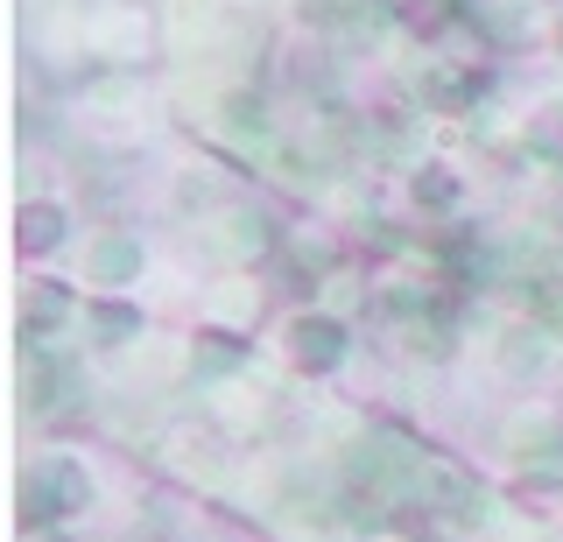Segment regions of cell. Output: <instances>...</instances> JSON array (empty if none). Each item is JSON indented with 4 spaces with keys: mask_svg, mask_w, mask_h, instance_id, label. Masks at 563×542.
Returning <instances> with one entry per match:
<instances>
[{
    "mask_svg": "<svg viewBox=\"0 0 563 542\" xmlns=\"http://www.w3.org/2000/svg\"><path fill=\"white\" fill-rule=\"evenodd\" d=\"M22 500H29L22 507L29 521H49V515H70V507L92 500V479H85L78 458H43V465L22 472Z\"/></svg>",
    "mask_w": 563,
    "mask_h": 542,
    "instance_id": "1",
    "label": "cell"
},
{
    "mask_svg": "<svg viewBox=\"0 0 563 542\" xmlns=\"http://www.w3.org/2000/svg\"><path fill=\"white\" fill-rule=\"evenodd\" d=\"M507 444H515L521 479H536V486H556L563 479V423H556V416H515Z\"/></svg>",
    "mask_w": 563,
    "mask_h": 542,
    "instance_id": "2",
    "label": "cell"
},
{
    "mask_svg": "<svg viewBox=\"0 0 563 542\" xmlns=\"http://www.w3.org/2000/svg\"><path fill=\"white\" fill-rule=\"evenodd\" d=\"M282 353L303 366V374H331V366L345 360V324L324 318V310H310V318H296L282 331Z\"/></svg>",
    "mask_w": 563,
    "mask_h": 542,
    "instance_id": "3",
    "label": "cell"
},
{
    "mask_svg": "<svg viewBox=\"0 0 563 542\" xmlns=\"http://www.w3.org/2000/svg\"><path fill=\"white\" fill-rule=\"evenodd\" d=\"M29 416H49V409H70L78 401V366L43 353V345H29Z\"/></svg>",
    "mask_w": 563,
    "mask_h": 542,
    "instance_id": "4",
    "label": "cell"
},
{
    "mask_svg": "<svg viewBox=\"0 0 563 542\" xmlns=\"http://www.w3.org/2000/svg\"><path fill=\"white\" fill-rule=\"evenodd\" d=\"M219 134H225L233 148H254V155H275V148H282V142H275V120H268V107H261L254 92H233V99H225Z\"/></svg>",
    "mask_w": 563,
    "mask_h": 542,
    "instance_id": "5",
    "label": "cell"
},
{
    "mask_svg": "<svg viewBox=\"0 0 563 542\" xmlns=\"http://www.w3.org/2000/svg\"><path fill=\"white\" fill-rule=\"evenodd\" d=\"M472 92H479V85H472L465 71H457L451 57H437V64H422V71H416V107L465 113V107H472Z\"/></svg>",
    "mask_w": 563,
    "mask_h": 542,
    "instance_id": "6",
    "label": "cell"
},
{
    "mask_svg": "<svg viewBox=\"0 0 563 542\" xmlns=\"http://www.w3.org/2000/svg\"><path fill=\"white\" fill-rule=\"evenodd\" d=\"M141 261H148V254H141L134 233H99L92 240V283L99 289H128L134 275H141Z\"/></svg>",
    "mask_w": 563,
    "mask_h": 542,
    "instance_id": "7",
    "label": "cell"
},
{
    "mask_svg": "<svg viewBox=\"0 0 563 542\" xmlns=\"http://www.w3.org/2000/svg\"><path fill=\"white\" fill-rule=\"evenodd\" d=\"M134 324H141V318H134L128 303H99V310H92V339H99V345H128Z\"/></svg>",
    "mask_w": 563,
    "mask_h": 542,
    "instance_id": "8",
    "label": "cell"
},
{
    "mask_svg": "<svg viewBox=\"0 0 563 542\" xmlns=\"http://www.w3.org/2000/svg\"><path fill=\"white\" fill-rule=\"evenodd\" d=\"M22 219H29V225H22V247H29V254H43L49 240H64V212H43V204H29Z\"/></svg>",
    "mask_w": 563,
    "mask_h": 542,
    "instance_id": "9",
    "label": "cell"
},
{
    "mask_svg": "<svg viewBox=\"0 0 563 542\" xmlns=\"http://www.w3.org/2000/svg\"><path fill=\"white\" fill-rule=\"evenodd\" d=\"M240 360H246L240 345H219V339L198 345V374H240Z\"/></svg>",
    "mask_w": 563,
    "mask_h": 542,
    "instance_id": "10",
    "label": "cell"
},
{
    "mask_svg": "<svg viewBox=\"0 0 563 542\" xmlns=\"http://www.w3.org/2000/svg\"><path fill=\"white\" fill-rule=\"evenodd\" d=\"M536 318L542 331H563V283H536Z\"/></svg>",
    "mask_w": 563,
    "mask_h": 542,
    "instance_id": "11",
    "label": "cell"
},
{
    "mask_svg": "<svg viewBox=\"0 0 563 542\" xmlns=\"http://www.w3.org/2000/svg\"><path fill=\"white\" fill-rule=\"evenodd\" d=\"M416 198H422V204H451L457 184L444 177V169H422V177H416Z\"/></svg>",
    "mask_w": 563,
    "mask_h": 542,
    "instance_id": "12",
    "label": "cell"
},
{
    "mask_svg": "<svg viewBox=\"0 0 563 542\" xmlns=\"http://www.w3.org/2000/svg\"><path fill=\"white\" fill-rule=\"evenodd\" d=\"M556 43H563V22H556Z\"/></svg>",
    "mask_w": 563,
    "mask_h": 542,
    "instance_id": "13",
    "label": "cell"
}]
</instances>
